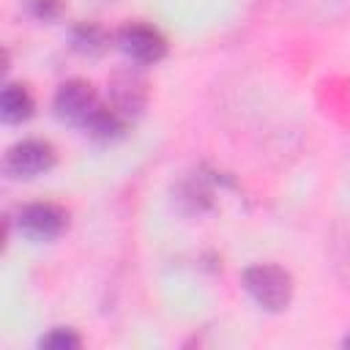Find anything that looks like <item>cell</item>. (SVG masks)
<instances>
[{"label": "cell", "mask_w": 350, "mask_h": 350, "mask_svg": "<svg viewBox=\"0 0 350 350\" xmlns=\"http://www.w3.org/2000/svg\"><path fill=\"white\" fill-rule=\"evenodd\" d=\"M68 211L57 202L49 200H38V202H27L16 211V230L22 238H27L30 243H52L57 241L66 230H68Z\"/></svg>", "instance_id": "3"}, {"label": "cell", "mask_w": 350, "mask_h": 350, "mask_svg": "<svg viewBox=\"0 0 350 350\" xmlns=\"http://www.w3.org/2000/svg\"><path fill=\"white\" fill-rule=\"evenodd\" d=\"M98 104H101V98H98L96 88L88 79H79V77L60 82L55 96H52L55 118L66 126H74V129H85V123L98 109Z\"/></svg>", "instance_id": "5"}, {"label": "cell", "mask_w": 350, "mask_h": 350, "mask_svg": "<svg viewBox=\"0 0 350 350\" xmlns=\"http://www.w3.org/2000/svg\"><path fill=\"white\" fill-rule=\"evenodd\" d=\"M243 290L246 295L271 314H279L290 306L293 293H295V282L293 273L276 262H254L241 273Z\"/></svg>", "instance_id": "1"}, {"label": "cell", "mask_w": 350, "mask_h": 350, "mask_svg": "<svg viewBox=\"0 0 350 350\" xmlns=\"http://www.w3.org/2000/svg\"><path fill=\"white\" fill-rule=\"evenodd\" d=\"M115 46L139 68L156 66L167 57L170 44L164 33L148 22H126L115 30Z\"/></svg>", "instance_id": "4"}, {"label": "cell", "mask_w": 350, "mask_h": 350, "mask_svg": "<svg viewBox=\"0 0 350 350\" xmlns=\"http://www.w3.org/2000/svg\"><path fill=\"white\" fill-rule=\"evenodd\" d=\"M172 202L180 213L186 216H200L205 211L213 208V186L205 175L200 172H189L186 178L178 180V186L172 189Z\"/></svg>", "instance_id": "7"}, {"label": "cell", "mask_w": 350, "mask_h": 350, "mask_svg": "<svg viewBox=\"0 0 350 350\" xmlns=\"http://www.w3.org/2000/svg\"><path fill=\"white\" fill-rule=\"evenodd\" d=\"M342 347H347V350H350V331L345 334V339H342Z\"/></svg>", "instance_id": "14"}, {"label": "cell", "mask_w": 350, "mask_h": 350, "mask_svg": "<svg viewBox=\"0 0 350 350\" xmlns=\"http://www.w3.org/2000/svg\"><path fill=\"white\" fill-rule=\"evenodd\" d=\"M36 115V98L22 82H5L0 93V118L8 126H22Z\"/></svg>", "instance_id": "10"}, {"label": "cell", "mask_w": 350, "mask_h": 350, "mask_svg": "<svg viewBox=\"0 0 350 350\" xmlns=\"http://www.w3.org/2000/svg\"><path fill=\"white\" fill-rule=\"evenodd\" d=\"M107 104L115 107L126 120H134L148 107V79L142 77L139 66L118 68L107 85Z\"/></svg>", "instance_id": "6"}, {"label": "cell", "mask_w": 350, "mask_h": 350, "mask_svg": "<svg viewBox=\"0 0 350 350\" xmlns=\"http://www.w3.org/2000/svg\"><path fill=\"white\" fill-rule=\"evenodd\" d=\"M25 11L36 22H57L66 11V0H25Z\"/></svg>", "instance_id": "13"}, {"label": "cell", "mask_w": 350, "mask_h": 350, "mask_svg": "<svg viewBox=\"0 0 350 350\" xmlns=\"http://www.w3.org/2000/svg\"><path fill=\"white\" fill-rule=\"evenodd\" d=\"M68 41H71V49L79 52L82 57H101L109 52L115 36L98 22H77L68 30Z\"/></svg>", "instance_id": "8"}, {"label": "cell", "mask_w": 350, "mask_h": 350, "mask_svg": "<svg viewBox=\"0 0 350 350\" xmlns=\"http://www.w3.org/2000/svg\"><path fill=\"white\" fill-rule=\"evenodd\" d=\"M129 123L131 120H126L115 107H109V104H98V109L90 115V120L85 123V134L93 139V142H101V145H109V142H118V139H123L126 137V131H129Z\"/></svg>", "instance_id": "9"}, {"label": "cell", "mask_w": 350, "mask_h": 350, "mask_svg": "<svg viewBox=\"0 0 350 350\" xmlns=\"http://www.w3.org/2000/svg\"><path fill=\"white\" fill-rule=\"evenodd\" d=\"M38 347H46V350H77V347H82V336L68 325H55L38 339Z\"/></svg>", "instance_id": "12"}, {"label": "cell", "mask_w": 350, "mask_h": 350, "mask_svg": "<svg viewBox=\"0 0 350 350\" xmlns=\"http://www.w3.org/2000/svg\"><path fill=\"white\" fill-rule=\"evenodd\" d=\"M57 164V150L49 139L25 137L14 142L3 156V175L11 180H36Z\"/></svg>", "instance_id": "2"}, {"label": "cell", "mask_w": 350, "mask_h": 350, "mask_svg": "<svg viewBox=\"0 0 350 350\" xmlns=\"http://www.w3.org/2000/svg\"><path fill=\"white\" fill-rule=\"evenodd\" d=\"M331 260L339 282L350 290V219H342L334 224L331 232Z\"/></svg>", "instance_id": "11"}]
</instances>
